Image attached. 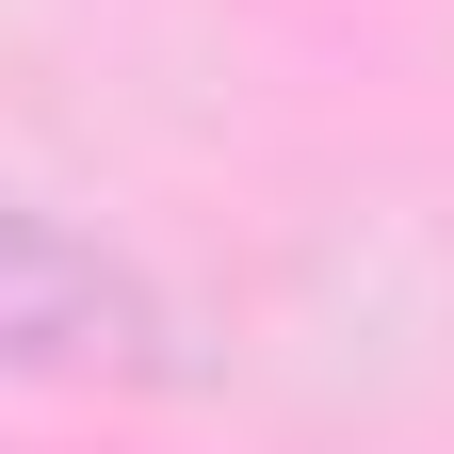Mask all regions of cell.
<instances>
[{"mask_svg":"<svg viewBox=\"0 0 454 454\" xmlns=\"http://www.w3.org/2000/svg\"><path fill=\"white\" fill-rule=\"evenodd\" d=\"M0 373H162L146 276L0 179Z\"/></svg>","mask_w":454,"mask_h":454,"instance_id":"1","label":"cell"}]
</instances>
